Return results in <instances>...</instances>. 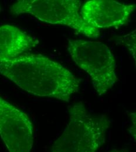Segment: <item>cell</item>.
Instances as JSON below:
<instances>
[{
	"label": "cell",
	"instance_id": "cell-3",
	"mask_svg": "<svg viewBox=\"0 0 136 152\" xmlns=\"http://www.w3.org/2000/svg\"><path fill=\"white\" fill-rule=\"evenodd\" d=\"M68 50L76 64L90 77L99 96L104 95L116 84L115 57L106 45L97 41L69 39Z\"/></svg>",
	"mask_w": 136,
	"mask_h": 152
},
{
	"label": "cell",
	"instance_id": "cell-8",
	"mask_svg": "<svg viewBox=\"0 0 136 152\" xmlns=\"http://www.w3.org/2000/svg\"><path fill=\"white\" fill-rule=\"evenodd\" d=\"M123 38H124L123 41L130 50V53L136 61V30L125 35Z\"/></svg>",
	"mask_w": 136,
	"mask_h": 152
},
{
	"label": "cell",
	"instance_id": "cell-10",
	"mask_svg": "<svg viewBox=\"0 0 136 152\" xmlns=\"http://www.w3.org/2000/svg\"><path fill=\"white\" fill-rule=\"evenodd\" d=\"M1 11H2V9H1V7L0 6V12H1Z\"/></svg>",
	"mask_w": 136,
	"mask_h": 152
},
{
	"label": "cell",
	"instance_id": "cell-1",
	"mask_svg": "<svg viewBox=\"0 0 136 152\" xmlns=\"http://www.w3.org/2000/svg\"><path fill=\"white\" fill-rule=\"evenodd\" d=\"M0 75L32 95L68 102L80 81L58 62L42 55L22 54L0 62Z\"/></svg>",
	"mask_w": 136,
	"mask_h": 152
},
{
	"label": "cell",
	"instance_id": "cell-4",
	"mask_svg": "<svg viewBox=\"0 0 136 152\" xmlns=\"http://www.w3.org/2000/svg\"><path fill=\"white\" fill-rule=\"evenodd\" d=\"M82 1L79 0H20L10 8L11 14L32 15L39 20L67 26L89 39H97L100 29L82 19L80 11Z\"/></svg>",
	"mask_w": 136,
	"mask_h": 152
},
{
	"label": "cell",
	"instance_id": "cell-2",
	"mask_svg": "<svg viewBox=\"0 0 136 152\" xmlns=\"http://www.w3.org/2000/svg\"><path fill=\"white\" fill-rule=\"evenodd\" d=\"M69 121L51 152H96L106 142L110 121L105 115L90 114L82 102L71 105Z\"/></svg>",
	"mask_w": 136,
	"mask_h": 152
},
{
	"label": "cell",
	"instance_id": "cell-9",
	"mask_svg": "<svg viewBox=\"0 0 136 152\" xmlns=\"http://www.w3.org/2000/svg\"><path fill=\"white\" fill-rule=\"evenodd\" d=\"M109 152H130L125 149H114Z\"/></svg>",
	"mask_w": 136,
	"mask_h": 152
},
{
	"label": "cell",
	"instance_id": "cell-5",
	"mask_svg": "<svg viewBox=\"0 0 136 152\" xmlns=\"http://www.w3.org/2000/svg\"><path fill=\"white\" fill-rule=\"evenodd\" d=\"M0 136L9 152H31L34 126L29 116L0 96Z\"/></svg>",
	"mask_w": 136,
	"mask_h": 152
},
{
	"label": "cell",
	"instance_id": "cell-7",
	"mask_svg": "<svg viewBox=\"0 0 136 152\" xmlns=\"http://www.w3.org/2000/svg\"><path fill=\"white\" fill-rule=\"evenodd\" d=\"M38 43L37 39L17 26H0V62L11 60L31 50Z\"/></svg>",
	"mask_w": 136,
	"mask_h": 152
},
{
	"label": "cell",
	"instance_id": "cell-6",
	"mask_svg": "<svg viewBox=\"0 0 136 152\" xmlns=\"http://www.w3.org/2000/svg\"><path fill=\"white\" fill-rule=\"evenodd\" d=\"M135 9V4L112 0H91L83 4L80 14L86 23L99 29L126 24Z\"/></svg>",
	"mask_w": 136,
	"mask_h": 152
}]
</instances>
